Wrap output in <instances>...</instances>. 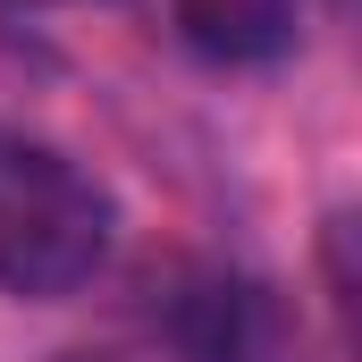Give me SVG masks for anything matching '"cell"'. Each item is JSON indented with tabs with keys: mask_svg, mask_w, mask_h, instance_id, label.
<instances>
[{
	"mask_svg": "<svg viewBox=\"0 0 362 362\" xmlns=\"http://www.w3.org/2000/svg\"><path fill=\"white\" fill-rule=\"evenodd\" d=\"M118 236V202L110 185L76 169L51 144L0 135V286L25 303H59L76 295Z\"/></svg>",
	"mask_w": 362,
	"mask_h": 362,
	"instance_id": "obj_1",
	"label": "cell"
},
{
	"mask_svg": "<svg viewBox=\"0 0 362 362\" xmlns=\"http://www.w3.org/2000/svg\"><path fill=\"white\" fill-rule=\"evenodd\" d=\"M177 362H303L295 312L262 278H219L177 312Z\"/></svg>",
	"mask_w": 362,
	"mask_h": 362,
	"instance_id": "obj_2",
	"label": "cell"
},
{
	"mask_svg": "<svg viewBox=\"0 0 362 362\" xmlns=\"http://www.w3.org/2000/svg\"><path fill=\"white\" fill-rule=\"evenodd\" d=\"M177 34L219 68H270L303 34V0H169Z\"/></svg>",
	"mask_w": 362,
	"mask_h": 362,
	"instance_id": "obj_3",
	"label": "cell"
},
{
	"mask_svg": "<svg viewBox=\"0 0 362 362\" xmlns=\"http://www.w3.org/2000/svg\"><path fill=\"white\" fill-rule=\"evenodd\" d=\"M51 362H127V354H110V346H76V354H51Z\"/></svg>",
	"mask_w": 362,
	"mask_h": 362,
	"instance_id": "obj_4",
	"label": "cell"
}]
</instances>
